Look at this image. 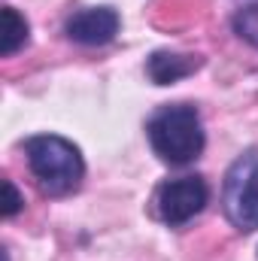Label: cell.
Masks as SVG:
<instances>
[{
    "instance_id": "cell-1",
    "label": "cell",
    "mask_w": 258,
    "mask_h": 261,
    "mask_svg": "<svg viewBox=\"0 0 258 261\" xmlns=\"http://www.w3.org/2000/svg\"><path fill=\"white\" fill-rule=\"evenodd\" d=\"M28 167L40 186V192L49 197H64L82 186L85 161L76 143L58 134H37L24 140Z\"/></svg>"
},
{
    "instance_id": "cell-2",
    "label": "cell",
    "mask_w": 258,
    "mask_h": 261,
    "mask_svg": "<svg viewBox=\"0 0 258 261\" xmlns=\"http://www.w3.org/2000/svg\"><path fill=\"white\" fill-rule=\"evenodd\" d=\"M146 137H149L152 152L164 164H173V167L192 164L203 152V143H207L200 113L192 103H167V107H161L146 122Z\"/></svg>"
},
{
    "instance_id": "cell-3",
    "label": "cell",
    "mask_w": 258,
    "mask_h": 261,
    "mask_svg": "<svg viewBox=\"0 0 258 261\" xmlns=\"http://www.w3.org/2000/svg\"><path fill=\"white\" fill-rule=\"evenodd\" d=\"M222 210L240 234L258 231V149L240 152L225 170Z\"/></svg>"
},
{
    "instance_id": "cell-4",
    "label": "cell",
    "mask_w": 258,
    "mask_h": 261,
    "mask_svg": "<svg viewBox=\"0 0 258 261\" xmlns=\"http://www.w3.org/2000/svg\"><path fill=\"white\" fill-rule=\"evenodd\" d=\"M207 203H210V186H207L203 176L167 179L155 192V213L170 228H179V225L192 222L194 216L203 213Z\"/></svg>"
},
{
    "instance_id": "cell-5",
    "label": "cell",
    "mask_w": 258,
    "mask_h": 261,
    "mask_svg": "<svg viewBox=\"0 0 258 261\" xmlns=\"http://www.w3.org/2000/svg\"><path fill=\"white\" fill-rule=\"evenodd\" d=\"M119 28H122V18L113 6H91L67 18L64 34L79 46H107L116 40Z\"/></svg>"
},
{
    "instance_id": "cell-6",
    "label": "cell",
    "mask_w": 258,
    "mask_h": 261,
    "mask_svg": "<svg viewBox=\"0 0 258 261\" xmlns=\"http://www.w3.org/2000/svg\"><path fill=\"white\" fill-rule=\"evenodd\" d=\"M200 64H203L200 55H183V52L158 49L146 58V76L155 85H173V82L192 76L194 70H200Z\"/></svg>"
},
{
    "instance_id": "cell-7",
    "label": "cell",
    "mask_w": 258,
    "mask_h": 261,
    "mask_svg": "<svg viewBox=\"0 0 258 261\" xmlns=\"http://www.w3.org/2000/svg\"><path fill=\"white\" fill-rule=\"evenodd\" d=\"M28 40H31L28 18H24L18 9L3 6V12H0V55H3V58L15 55L21 46H28Z\"/></svg>"
},
{
    "instance_id": "cell-8",
    "label": "cell",
    "mask_w": 258,
    "mask_h": 261,
    "mask_svg": "<svg viewBox=\"0 0 258 261\" xmlns=\"http://www.w3.org/2000/svg\"><path fill=\"white\" fill-rule=\"evenodd\" d=\"M231 28H234V34L243 43H249V46L258 49V3H249L243 9H237L234 18H231Z\"/></svg>"
},
{
    "instance_id": "cell-9",
    "label": "cell",
    "mask_w": 258,
    "mask_h": 261,
    "mask_svg": "<svg viewBox=\"0 0 258 261\" xmlns=\"http://www.w3.org/2000/svg\"><path fill=\"white\" fill-rule=\"evenodd\" d=\"M21 206H24V197L15 189V182L3 179V219H12L15 213H21Z\"/></svg>"
}]
</instances>
